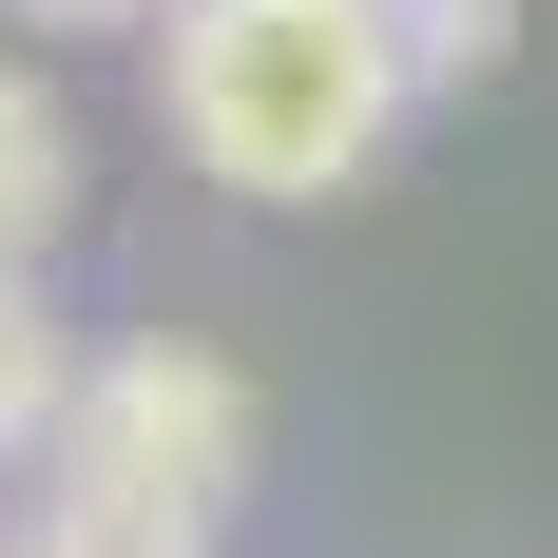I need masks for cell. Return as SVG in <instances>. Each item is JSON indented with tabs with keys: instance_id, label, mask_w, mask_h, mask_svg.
<instances>
[{
	"instance_id": "cell-3",
	"label": "cell",
	"mask_w": 558,
	"mask_h": 558,
	"mask_svg": "<svg viewBox=\"0 0 558 558\" xmlns=\"http://www.w3.org/2000/svg\"><path fill=\"white\" fill-rule=\"evenodd\" d=\"M58 231H77V116H58V77L0 58V251H58Z\"/></svg>"
},
{
	"instance_id": "cell-2",
	"label": "cell",
	"mask_w": 558,
	"mask_h": 558,
	"mask_svg": "<svg viewBox=\"0 0 558 558\" xmlns=\"http://www.w3.org/2000/svg\"><path fill=\"white\" fill-rule=\"evenodd\" d=\"M58 482H97V501H173V520H231V482H251V386H231L213 347H97L77 366V424H58Z\"/></svg>"
},
{
	"instance_id": "cell-4",
	"label": "cell",
	"mask_w": 558,
	"mask_h": 558,
	"mask_svg": "<svg viewBox=\"0 0 558 558\" xmlns=\"http://www.w3.org/2000/svg\"><path fill=\"white\" fill-rule=\"evenodd\" d=\"M58 424H77V347H58V308H39V251H0V462L58 444Z\"/></svg>"
},
{
	"instance_id": "cell-1",
	"label": "cell",
	"mask_w": 558,
	"mask_h": 558,
	"mask_svg": "<svg viewBox=\"0 0 558 558\" xmlns=\"http://www.w3.org/2000/svg\"><path fill=\"white\" fill-rule=\"evenodd\" d=\"M404 39L386 0H173L155 20V116L173 155L213 173V193H251V213H308V193H347V173L404 135Z\"/></svg>"
},
{
	"instance_id": "cell-7",
	"label": "cell",
	"mask_w": 558,
	"mask_h": 558,
	"mask_svg": "<svg viewBox=\"0 0 558 558\" xmlns=\"http://www.w3.org/2000/svg\"><path fill=\"white\" fill-rule=\"evenodd\" d=\"M0 20H39V39H135V20H173V0H0Z\"/></svg>"
},
{
	"instance_id": "cell-6",
	"label": "cell",
	"mask_w": 558,
	"mask_h": 558,
	"mask_svg": "<svg viewBox=\"0 0 558 558\" xmlns=\"http://www.w3.org/2000/svg\"><path fill=\"white\" fill-rule=\"evenodd\" d=\"M39 558H213V520H173V501H97V482H58V501H39Z\"/></svg>"
},
{
	"instance_id": "cell-8",
	"label": "cell",
	"mask_w": 558,
	"mask_h": 558,
	"mask_svg": "<svg viewBox=\"0 0 558 558\" xmlns=\"http://www.w3.org/2000/svg\"><path fill=\"white\" fill-rule=\"evenodd\" d=\"M0 558H39V539H0Z\"/></svg>"
},
{
	"instance_id": "cell-5",
	"label": "cell",
	"mask_w": 558,
	"mask_h": 558,
	"mask_svg": "<svg viewBox=\"0 0 558 558\" xmlns=\"http://www.w3.org/2000/svg\"><path fill=\"white\" fill-rule=\"evenodd\" d=\"M386 39H404V77H424V97H482V77H501V39H520V0H386Z\"/></svg>"
}]
</instances>
